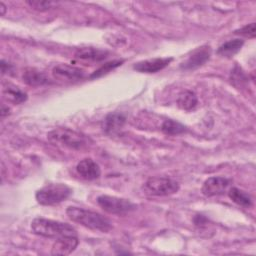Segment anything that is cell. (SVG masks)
<instances>
[{
  "mask_svg": "<svg viewBox=\"0 0 256 256\" xmlns=\"http://www.w3.org/2000/svg\"><path fill=\"white\" fill-rule=\"evenodd\" d=\"M66 214L73 222L93 231L108 232L112 228L111 221L98 212L70 206L66 209Z\"/></svg>",
  "mask_w": 256,
  "mask_h": 256,
  "instance_id": "1",
  "label": "cell"
},
{
  "mask_svg": "<svg viewBox=\"0 0 256 256\" xmlns=\"http://www.w3.org/2000/svg\"><path fill=\"white\" fill-rule=\"evenodd\" d=\"M31 230L38 236L51 239H58L65 236H77L76 229L70 224L42 217L35 218L31 222Z\"/></svg>",
  "mask_w": 256,
  "mask_h": 256,
  "instance_id": "2",
  "label": "cell"
},
{
  "mask_svg": "<svg viewBox=\"0 0 256 256\" xmlns=\"http://www.w3.org/2000/svg\"><path fill=\"white\" fill-rule=\"evenodd\" d=\"M47 138L55 145H60L73 150L83 149L89 142V138L84 134L68 128H56L47 134Z\"/></svg>",
  "mask_w": 256,
  "mask_h": 256,
  "instance_id": "3",
  "label": "cell"
},
{
  "mask_svg": "<svg viewBox=\"0 0 256 256\" xmlns=\"http://www.w3.org/2000/svg\"><path fill=\"white\" fill-rule=\"evenodd\" d=\"M71 193L72 189L66 184H48L36 192L35 198L39 204L49 206L65 201Z\"/></svg>",
  "mask_w": 256,
  "mask_h": 256,
  "instance_id": "4",
  "label": "cell"
},
{
  "mask_svg": "<svg viewBox=\"0 0 256 256\" xmlns=\"http://www.w3.org/2000/svg\"><path fill=\"white\" fill-rule=\"evenodd\" d=\"M179 183L167 177H150L143 185V190L150 196H169L179 191Z\"/></svg>",
  "mask_w": 256,
  "mask_h": 256,
  "instance_id": "5",
  "label": "cell"
},
{
  "mask_svg": "<svg viewBox=\"0 0 256 256\" xmlns=\"http://www.w3.org/2000/svg\"><path fill=\"white\" fill-rule=\"evenodd\" d=\"M97 203L105 212L115 215H126L137 208V206L128 199L110 195H100L97 198Z\"/></svg>",
  "mask_w": 256,
  "mask_h": 256,
  "instance_id": "6",
  "label": "cell"
},
{
  "mask_svg": "<svg viewBox=\"0 0 256 256\" xmlns=\"http://www.w3.org/2000/svg\"><path fill=\"white\" fill-rule=\"evenodd\" d=\"M231 179L223 176H213L206 179L201 188V192L206 197H213L224 194L231 184Z\"/></svg>",
  "mask_w": 256,
  "mask_h": 256,
  "instance_id": "7",
  "label": "cell"
},
{
  "mask_svg": "<svg viewBox=\"0 0 256 256\" xmlns=\"http://www.w3.org/2000/svg\"><path fill=\"white\" fill-rule=\"evenodd\" d=\"M52 75L55 79L60 81H78L85 76V71L79 67L68 64H58L53 67Z\"/></svg>",
  "mask_w": 256,
  "mask_h": 256,
  "instance_id": "8",
  "label": "cell"
},
{
  "mask_svg": "<svg viewBox=\"0 0 256 256\" xmlns=\"http://www.w3.org/2000/svg\"><path fill=\"white\" fill-rule=\"evenodd\" d=\"M211 55V49L209 46H202L195 50L188 58L186 61H184L181 65L180 68L185 71H191L199 68L203 64H205Z\"/></svg>",
  "mask_w": 256,
  "mask_h": 256,
  "instance_id": "9",
  "label": "cell"
},
{
  "mask_svg": "<svg viewBox=\"0 0 256 256\" xmlns=\"http://www.w3.org/2000/svg\"><path fill=\"white\" fill-rule=\"evenodd\" d=\"M173 61L172 57L153 58L139 61L133 65V69L141 73H156L167 67Z\"/></svg>",
  "mask_w": 256,
  "mask_h": 256,
  "instance_id": "10",
  "label": "cell"
},
{
  "mask_svg": "<svg viewBox=\"0 0 256 256\" xmlns=\"http://www.w3.org/2000/svg\"><path fill=\"white\" fill-rule=\"evenodd\" d=\"M76 171L81 178L91 181L100 177L101 169L99 165L91 158L82 159L76 166Z\"/></svg>",
  "mask_w": 256,
  "mask_h": 256,
  "instance_id": "11",
  "label": "cell"
},
{
  "mask_svg": "<svg viewBox=\"0 0 256 256\" xmlns=\"http://www.w3.org/2000/svg\"><path fill=\"white\" fill-rule=\"evenodd\" d=\"M79 241L77 236H65L55 240L51 248L52 255H69L77 247Z\"/></svg>",
  "mask_w": 256,
  "mask_h": 256,
  "instance_id": "12",
  "label": "cell"
},
{
  "mask_svg": "<svg viewBox=\"0 0 256 256\" xmlns=\"http://www.w3.org/2000/svg\"><path fill=\"white\" fill-rule=\"evenodd\" d=\"M109 56V52L95 47H81L75 52V58L82 61L99 62L105 60Z\"/></svg>",
  "mask_w": 256,
  "mask_h": 256,
  "instance_id": "13",
  "label": "cell"
},
{
  "mask_svg": "<svg viewBox=\"0 0 256 256\" xmlns=\"http://www.w3.org/2000/svg\"><path fill=\"white\" fill-rule=\"evenodd\" d=\"M125 122L126 116L123 113L111 112L103 120L102 129L107 134H114L124 126Z\"/></svg>",
  "mask_w": 256,
  "mask_h": 256,
  "instance_id": "14",
  "label": "cell"
},
{
  "mask_svg": "<svg viewBox=\"0 0 256 256\" xmlns=\"http://www.w3.org/2000/svg\"><path fill=\"white\" fill-rule=\"evenodd\" d=\"M22 79L27 85L32 86V87L42 86V85L50 83L49 78L47 77V75L44 72H42L36 68H32V67H28L24 70Z\"/></svg>",
  "mask_w": 256,
  "mask_h": 256,
  "instance_id": "15",
  "label": "cell"
},
{
  "mask_svg": "<svg viewBox=\"0 0 256 256\" xmlns=\"http://www.w3.org/2000/svg\"><path fill=\"white\" fill-rule=\"evenodd\" d=\"M2 93H3L4 99L6 101H8L12 104H16V105L25 102L28 98L26 92L21 90L18 86L10 84V83L4 85Z\"/></svg>",
  "mask_w": 256,
  "mask_h": 256,
  "instance_id": "16",
  "label": "cell"
},
{
  "mask_svg": "<svg viewBox=\"0 0 256 256\" xmlns=\"http://www.w3.org/2000/svg\"><path fill=\"white\" fill-rule=\"evenodd\" d=\"M243 44H244V41L242 39L237 38V39L229 40L219 46V48L217 49V54L222 57L230 58L241 50Z\"/></svg>",
  "mask_w": 256,
  "mask_h": 256,
  "instance_id": "17",
  "label": "cell"
},
{
  "mask_svg": "<svg viewBox=\"0 0 256 256\" xmlns=\"http://www.w3.org/2000/svg\"><path fill=\"white\" fill-rule=\"evenodd\" d=\"M228 196L235 204H237L241 207L249 208L252 206L251 196L248 193H246L245 191H243L237 187L230 188L228 191Z\"/></svg>",
  "mask_w": 256,
  "mask_h": 256,
  "instance_id": "18",
  "label": "cell"
},
{
  "mask_svg": "<svg viewBox=\"0 0 256 256\" xmlns=\"http://www.w3.org/2000/svg\"><path fill=\"white\" fill-rule=\"evenodd\" d=\"M197 103H198V99H197L196 94L190 90H185V91L181 92L177 99L178 107L180 109H183L186 111L194 109L196 107Z\"/></svg>",
  "mask_w": 256,
  "mask_h": 256,
  "instance_id": "19",
  "label": "cell"
},
{
  "mask_svg": "<svg viewBox=\"0 0 256 256\" xmlns=\"http://www.w3.org/2000/svg\"><path fill=\"white\" fill-rule=\"evenodd\" d=\"M161 130L166 135H179L186 131V127L175 120L166 119L161 126Z\"/></svg>",
  "mask_w": 256,
  "mask_h": 256,
  "instance_id": "20",
  "label": "cell"
},
{
  "mask_svg": "<svg viewBox=\"0 0 256 256\" xmlns=\"http://www.w3.org/2000/svg\"><path fill=\"white\" fill-rule=\"evenodd\" d=\"M124 62V60H113V61H110V62H107L105 64H103L100 68H98L95 72H93L89 78L91 79H94V78H98V77H101L107 73H109L111 70L119 67L122 65V63Z\"/></svg>",
  "mask_w": 256,
  "mask_h": 256,
  "instance_id": "21",
  "label": "cell"
},
{
  "mask_svg": "<svg viewBox=\"0 0 256 256\" xmlns=\"http://www.w3.org/2000/svg\"><path fill=\"white\" fill-rule=\"evenodd\" d=\"M26 4L29 5V7H31L33 10H36L39 12L47 11L56 5V3L52 1H39V0H28L26 1Z\"/></svg>",
  "mask_w": 256,
  "mask_h": 256,
  "instance_id": "22",
  "label": "cell"
},
{
  "mask_svg": "<svg viewBox=\"0 0 256 256\" xmlns=\"http://www.w3.org/2000/svg\"><path fill=\"white\" fill-rule=\"evenodd\" d=\"M256 31V28H255V23H250L248 25H245L244 27L236 30L234 32V34L236 35H240V36H243V37H246V38H254L255 37V32Z\"/></svg>",
  "mask_w": 256,
  "mask_h": 256,
  "instance_id": "23",
  "label": "cell"
},
{
  "mask_svg": "<svg viewBox=\"0 0 256 256\" xmlns=\"http://www.w3.org/2000/svg\"><path fill=\"white\" fill-rule=\"evenodd\" d=\"M12 70H13V66L2 59L1 60V73H2V75L8 74L9 72H12Z\"/></svg>",
  "mask_w": 256,
  "mask_h": 256,
  "instance_id": "24",
  "label": "cell"
},
{
  "mask_svg": "<svg viewBox=\"0 0 256 256\" xmlns=\"http://www.w3.org/2000/svg\"><path fill=\"white\" fill-rule=\"evenodd\" d=\"M9 111H10V109L8 107L2 105V107H1V117L4 118L5 116H7L9 114Z\"/></svg>",
  "mask_w": 256,
  "mask_h": 256,
  "instance_id": "25",
  "label": "cell"
},
{
  "mask_svg": "<svg viewBox=\"0 0 256 256\" xmlns=\"http://www.w3.org/2000/svg\"><path fill=\"white\" fill-rule=\"evenodd\" d=\"M0 7H1V15L3 16V15L5 14V11H6V6L4 5L3 2H1V3H0Z\"/></svg>",
  "mask_w": 256,
  "mask_h": 256,
  "instance_id": "26",
  "label": "cell"
}]
</instances>
